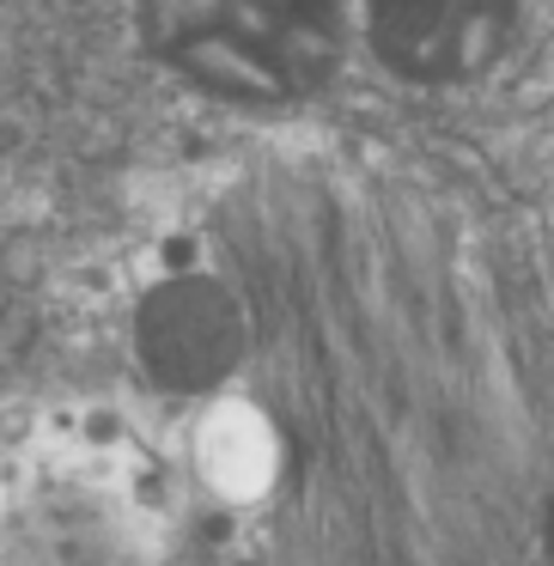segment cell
<instances>
[{
  "label": "cell",
  "instance_id": "obj_2",
  "mask_svg": "<svg viewBox=\"0 0 554 566\" xmlns=\"http://www.w3.org/2000/svg\"><path fill=\"white\" fill-rule=\"evenodd\" d=\"M512 0H378V43L408 74H469L493 55Z\"/></svg>",
  "mask_w": 554,
  "mask_h": 566
},
{
  "label": "cell",
  "instance_id": "obj_3",
  "mask_svg": "<svg viewBox=\"0 0 554 566\" xmlns=\"http://www.w3.org/2000/svg\"><path fill=\"white\" fill-rule=\"evenodd\" d=\"M232 354V311L201 286H165L147 311V359L171 378H208Z\"/></svg>",
  "mask_w": 554,
  "mask_h": 566
},
{
  "label": "cell",
  "instance_id": "obj_1",
  "mask_svg": "<svg viewBox=\"0 0 554 566\" xmlns=\"http://www.w3.org/2000/svg\"><path fill=\"white\" fill-rule=\"evenodd\" d=\"M147 38L201 86L281 98L330 67L335 0H147Z\"/></svg>",
  "mask_w": 554,
  "mask_h": 566
}]
</instances>
